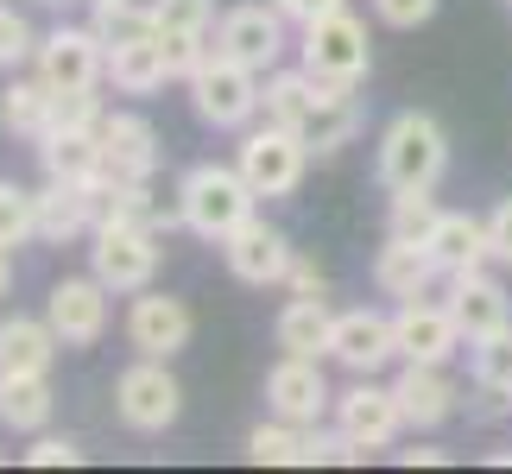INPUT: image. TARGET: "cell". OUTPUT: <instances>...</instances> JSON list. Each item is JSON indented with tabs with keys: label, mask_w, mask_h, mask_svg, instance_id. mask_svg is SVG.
Returning <instances> with one entry per match:
<instances>
[{
	"label": "cell",
	"mask_w": 512,
	"mask_h": 474,
	"mask_svg": "<svg viewBox=\"0 0 512 474\" xmlns=\"http://www.w3.org/2000/svg\"><path fill=\"white\" fill-rule=\"evenodd\" d=\"M13 291V247H0V298Z\"/></svg>",
	"instance_id": "bcb514c9"
},
{
	"label": "cell",
	"mask_w": 512,
	"mask_h": 474,
	"mask_svg": "<svg viewBox=\"0 0 512 474\" xmlns=\"http://www.w3.org/2000/svg\"><path fill=\"white\" fill-rule=\"evenodd\" d=\"M291 26H310V19H323V13H336V7H348V0H272Z\"/></svg>",
	"instance_id": "ee69618b"
},
{
	"label": "cell",
	"mask_w": 512,
	"mask_h": 474,
	"mask_svg": "<svg viewBox=\"0 0 512 474\" xmlns=\"http://www.w3.org/2000/svg\"><path fill=\"white\" fill-rule=\"evenodd\" d=\"M89 26L102 32V45H121V38L159 32V26H152V7H140V0H89Z\"/></svg>",
	"instance_id": "d6a6232c"
},
{
	"label": "cell",
	"mask_w": 512,
	"mask_h": 474,
	"mask_svg": "<svg viewBox=\"0 0 512 474\" xmlns=\"http://www.w3.org/2000/svg\"><path fill=\"white\" fill-rule=\"evenodd\" d=\"M380 184L386 190H405V184H430L437 190L443 184V171H449V133L430 121V114L418 108H405V114H392L386 133H380Z\"/></svg>",
	"instance_id": "3957f363"
},
{
	"label": "cell",
	"mask_w": 512,
	"mask_h": 474,
	"mask_svg": "<svg viewBox=\"0 0 512 474\" xmlns=\"http://www.w3.org/2000/svg\"><path fill=\"white\" fill-rule=\"evenodd\" d=\"M32 203H38V241L70 247L83 234H95V190H83V184L45 177V190H32Z\"/></svg>",
	"instance_id": "603a6c76"
},
{
	"label": "cell",
	"mask_w": 512,
	"mask_h": 474,
	"mask_svg": "<svg viewBox=\"0 0 512 474\" xmlns=\"http://www.w3.org/2000/svg\"><path fill=\"white\" fill-rule=\"evenodd\" d=\"M449 310H456V323L468 342H481V335L494 329H512V304H506V285L487 279V272H468V279H449Z\"/></svg>",
	"instance_id": "cb8c5ba5"
},
{
	"label": "cell",
	"mask_w": 512,
	"mask_h": 474,
	"mask_svg": "<svg viewBox=\"0 0 512 474\" xmlns=\"http://www.w3.org/2000/svg\"><path fill=\"white\" fill-rule=\"evenodd\" d=\"M38 76L51 83V95H89L108 76V45L95 26H51L38 38Z\"/></svg>",
	"instance_id": "ba28073f"
},
{
	"label": "cell",
	"mask_w": 512,
	"mask_h": 474,
	"mask_svg": "<svg viewBox=\"0 0 512 474\" xmlns=\"http://www.w3.org/2000/svg\"><path fill=\"white\" fill-rule=\"evenodd\" d=\"M392 335H399V361H430V367H449L468 342L456 310L430 304V298H405L392 310Z\"/></svg>",
	"instance_id": "7c38bea8"
},
{
	"label": "cell",
	"mask_w": 512,
	"mask_h": 474,
	"mask_svg": "<svg viewBox=\"0 0 512 474\" xmlns=\"http://www.w3.org/2000/svg\"><path fill=\"white\" fill-rule=\"evenodd\" d=\"M253 209H260V196H253V184L241 177V165H190L177 177V215H184V228L203 234V241L234 234Z\"/></svg>",
	"instance_id": "6da1fadb"
},
{
	"label": "cell",
	"mask_w": 512,
	"mask_h": 474,
	"mask_svg": "<svg viewBox=\"0 0 512 474\" xmlns=\"http://www.w3.org/2000/svg\"><path fill=\"white\" fill-rule=\"evenodd\" d=\"M468 373H475L481 392L512 399V329H494V335H481V342H468Z\"/></svg>",
	"instance_id": "f546056e"
},
{
	"label": "cell",
	"mask_w": 512,
	"mask_h": 474,
	"mask_svg": "<svg viewBox=\"0 0 512 474\" xmlns=\"http://www.w3.org/2000/svg\"><path fill=\"white\" fill-rule=\"evenodd\" d=\"M108 83L121 89V95H159V89L171 83L165 38H159V32H140V38L108 45Z\"/></svg>",
	"instance_id": "d4e9b609"
},
{
	"label": "cell",
	"mask_w": 512,
	"mask_h": 474,
	"mask_svg": "<svg viewBox=\"0 0 512 474\" xmlns=\"http://www.w3.org/2000/svg\"><path fill=\"white\" fill-rule=\"evenodd\" d=\"M57 121V95H51V83H45V76H7V89H0V127H7L13 133V140H45V127Z\"/></svg>",
	"instance_id": "484cf974"
},
{
	"label": "cell",
	"mask_w": 512,
	"mask_h": 474,
	"mask_svg": "<svg viewBox=\"0 0 512 474\" xmlns=\"http://www.w3.org/2000/svg\"><path fill=\"white\" fill-rule=\"evenodd\" d=\"M342 95H348V83H323V76H310L304 64L298 70H266V121L298 127L310 140V127H317Z\"/></svg>",
	"instance_id": "e0dca14e"
},
{
	"label": "cell",
	"mask_w": 512,
	"mask_h": 474,
	"mask_svg": "<svg viewBox=\"0 0 512 474\" xmlns=\"http://www.w3.org/2000/svg\"><path fill=\"white\" fill-rule=\"evenodd\" d=\"M89 272L108 291H146L159 279V228H133V222H102L89 234Z\"/></svg>",
	"instance_id": "52a82bcc"
},
{
	"label": "cell",
	"mask_w": 512,
	"mask_h": 474,
	"mask_svg": "<svg viewBox=\"0 0 512 474\" xmlns=\"http://www.w3.org/2000/svg\"><path fill=\"white\" fill-rule=\"evenodd\" d=\"M348 462H367V449L348 437V430H323V424H310L304 430V468H348Z\"/></svg>",
	"instance_id": "d590c367"
},
{
	"label": "cell",
	"mask_w": 512,
	"mask_h": 474,
	"mask_svg": "<svg viewBox=\"0 0 512 474\" xmlns=\"http://www.w3.org/2000/svg\"><path fill=\"white\" fill-rule=\"evenodd\" d=\"M0 424L38 437L51 424V373H0Z\"/></svg>",
	"instance_id": "f1b7e54d"
},
{
	"label": "cell",
	"mask_w": 512,
	"mask_h": 474,
	"mask_svg": "<svg viewBox=\"0 0 512 474\" xmlns=\"http://www.w3.org/2000/svg\"><path fill=\"white\" fill-rule=\"evenodd\" d=\"M215 247H222V260H228V272H234V279H241V285H253V291H266V285H285L291 260H298V247H291V241H285V234L266 222L260 209H253V215H247V222L234 228V234H222Z\"/></svg>",
	"instance_id": "30bf717a"
},
{
	"label": "cell",
	"mask_w": 512,
	"mask_h": 474,
	"mask_svg": "<svg viewBox=\"0 0 512 474\" xmlns=\"http://www.w3.org/2000/svg\"><path fill=\"white\" fill-rule=\"evenodd\" d=\"M392 392H399L405 430H437V424L456 418V405H462L456 380H449L443 367H430V361H405L399 380H392Z\"/></svg>",
	"instance_id": "ffe728a7"
},
{
	"label": "cell",
	"mask_w": 512,
	"mask_h": 474,
	"mask_svg": "<svg viewBox=\"0 0 512 474\" xmlns=\"http://www.w3.org/2000/svg\"><path fill=\"white\" fill-rule=\"evenodd\" d=\"M329 361L348 373H380L386 361H399V335H392V316L373 304L336 310V335H329Z\"/></svg>",
	"instance_id": "9a60e30c"
},
{
	"label": "cell",
	"mask_w": 512,
	"mask_h": 474,
	"mask_svg": "<svg viewBox=\"0 0 512 474\" xmlns=\"http://www.w3.org/2000/svg\"><path fill=\"white\" fill-rule=\"evenodd\" d=\"M165 38V64H171V83H190L196 70L215 57V45H209V32H159Z\"/></svg>",
	"instance_id": "f35d334b"
},
{
	"label": "cell",
	"mask_w": 512,
	"mask_h": 474,
	"mask_svg": "<svg viewBox=\"0 0 512 474\" xmlns=\"http://www.w3.org/2000/svg\"><path fill=\"white\" fill-rule=\"evenodd\" d=\"M38 57V32H32V19L26 13H13L7 0H0V70H19V64H32Z\"/></svg>",
	"instance_id": "74e56055"
},
{
	"label": "cell",
	"mask_w": 512,
	"mask_h": 474,
	"mask_svg": "<svg viewBox=\"0 0 512 474\" xmlns=\"http://www.w3.org/2000/svg\"><path fill=\"white\" fill-rule=\"evenodd\" d=\"M487 241H494V260L512 266V196H500V203L487 209Z\"/></svg>",
	"instance_id": "b9f144b4"
},
{
	"label": "cell",
	"mask_w": 512,
	"mask_h": 474,
	"mask_svg": "<svg viewBox=\"0 0 512 474\" xmlns=\"http://www.w3.org/2000/svg\"><path fill=\"white\" fill-rule=\"evenodd\" d=\"M38 165L57 184H83L102 190L108 184V158H102V127H76V121H51L38 140Z\"/></svg>",
	"instance_id": "2e32d148"
},
{
	"label": "cell",
	"mask_w": 512,
	"mask_h": 474,
	"mask_svg": "<svg viewBox=\"0 0 512 474\" xmlns=\"http://www.w3.org/2000/svg\"><path fill=\"white\" fill-rule=\"evenodd\" d=\"M177 411H184V386H177L171 361L140 354V361L114 380V418H121L133 437H165L177 424Z\"/></svg>",
	"instance_id": "5b68a950"
},
{
	"label": "cell",
	"mask_w": 512,
	"mask_h": 474,
	"mask_svg": "<svg viewBox=\"0 0 512 474\" xmlns=\"http://www.w3.org/2000/svg\"><path fill=\"white\" fill-rule=\"evenodd\" d=\"M336 424L367 449V456H373V449H392V443H399V430H405L399 392L380 386L373 373H354V386L336 392Z\"/></svg>",
	"instance_id": "8fae6325"
},
{
	"label": "cell",
	"mask_w": 512,
	"mask_h": 474,
	"mask_svg": "<svg viewBox=\"0 0 512 474\" xmlns=\"http://www.w3.org/2000/svg\"><path fill=\"white\" fill-rule=\"evenodd\" d=\"M26 462H32V468H76V462H83V449H76L70 437H38V443L26 449Z\"/></svg>",
	"instance_id": "60d3db41"
},
{
	"label": "cell",
	"mask_w": 512,
	"mask_h": 474,
	"mask_svg": "<svg viewBox=\"0 0 512 474\" xmlns=\"http://www.w3.org/2000/svg\"><path fill=\"white\" fill-rule=\"evenodd\" d=\"M102 158H108V177H152L159 171V127L146 114H108L102 121Z\"/></svg>",
	"instance_id": "7402d4cb"
},
{
	"label": "cell",
	"mask_w": 512,
	"mask_h": 474,
	"mask_svg": "<svg viewBox=\"0 0 512 474\" xmlns=\"http://www.w3.org/2000/svg\"><path fill=\"white\" fill-rule=\"evenodd\" d=\"M437 196H430V184H405V190H392V203H386V234H411V241H424L430 222H437Z\"/></svg>",
	"instance_id": "1f68e13d"
},
{
	"label": "cell",
	"mask_w": 512,
	"mask_h": 474,
	"mask_svg": "<svg viewBox=\"0 0 512 474\" xmlns=\"http://www.w3.org/2000/svg\"><path fill=\"white\" fill-rule=\"evenodd\" d=\"M234 165H241V177L253 184V196H266V203H279V196H298L304 171H310V140L298 127H247L241 146H234Z\"/></svg>",
	"instance_id": "277c9868"
},
{
	"label": "cell",
	"mask_w": 512,
	"mask_h": 474,
	"mask_svg": "<svg viewBox=\"0 0 512 474\" xmlns=\"http://www.w3.org/2000/svg\"><path fill=\"white\" fill-rule=\"evenodd\" d=\"M430 253H437L443 279H468V272H481L494 260V241H487V215H468V209H443L437 222H430Z\"/></svg>",
	"instance_id": "44dd1931"
},
{
	"label": "cell",
	"mask_w": 512,
	"mask_h": 474,
	"mask_svg": "<svg viewBox=\"0 0 512 474\" xmlns=\"http://www.w3.org/2000/svg\"><path fill=\"white\" fill-rule=\"evenodd\" d=\"M354 133H361V95L348 89L342 102L329 108L317 127H310V152H317V158H336V152H342V146L354 140Z\"/></svg>",
	"instance_id": "e575fe53"
},
{
	"label": "cell",
	"mask_w": 512,
	"mask_h": 474,
	"mask_svg": "<svg viewBox=\"0 0 512 474\" xmlns=\"http://www.w3.org/2000/svg\"><path fill=\"white\" fill-rule=\"evenodd\" d=\"M266 405H272V418L310 430V424H323V411L336 405V392H329L323 367L310 361V354H285V361L266 373Z\"/></svg>",
	"instance_id": "ac0fdd59"
},
{
	"label": "cell",
	"mask_w": 512,
	"mask_h": 474,
	"mask_svg": "<svg viewBox=\"0 0 512 474\" xmlns=\"http://www.w3.org/2000/svg\"><path fill=\"white\" fill-rule=\"evenodd\" d=\"M247 462H260V468H304V424H285V418L253 424L247 430Z\"/></svg>",
	"instance_id": "4dcf8cb0"
},
{
	"label": "cell",
	"mask_w": 512,
	"mask_h": 474,
	"mask_svg": "<svg viewBox=\"0 0 512 474\" xmlns=\"http://www.w3.org/2000/svg\"><path fill=\"white\" fill-rule=\"evenodd\" d=\"M399 462H405V468H443L449 456H443V449H430V443H424V449H399Z\"/></svg>",
	"instance_id": "f6af8a7d"
},
{
	"label": "cell",
	"mask_w": 512,
	"mask_h": 474,
	"mask_svg": "<svg viewBox=\"0 0 512 474\" xmlns=\"http://www.w3.org/2000/svg\"><path fill=\"white\" fill-rule=\"evenodd\" d=\"M215 0H152V26L159 32H209L215 38Z\"/></svg>",
	"instance_id": "8d00e7d4"
},
{
	"label": "cell",
	"mask_w": 512,
	"mask_h": 474,
	"mask_svg": "<svg viewBox=\"0 0 512 474\" xmlns=\"http://www.w3.org/2000/svg\"><path fill=\"white\" fill-rule=\"evenodd\" d=\"M57 348L64 342L45 316H7L0 323V373H51Z\"/></svg>",
	"instance_id": "83f0119b"
},
{
	"label": "cell",
	"mask_w": 512,
	"mask_h": 474,
	"mask_svg": "<svg viewBox=\"0 0 512 474\" xmlns=\"http://www.w3.org/2000/svg\"><path fill=\"white\" fill-rule=\"evenodd\" d=\"M443 279L437 253L430 241H411V234H386V247L373 253V285L386 291V298H430V285Z\"/></svg>",
	"instance_id": "d6986e66"
},
{
	"label": "cell",
	"mask_w": 512,
	"mask_h": 474,
	"mask_svg": "<svg viewBox=\"0 0 512 474\" xmlns=\"http://www.w3.org/2000/svg\"><path fill=\"white\" fill-rule=\"evenodd\" d=\"M196 335V316L184 298H165V291H133V310H127V348L133 354H152V361H171L184 354Z\"/></svg>",
	"instance_id": "4fadbf2b"
},
{
	"label": "cell",
	"mask_w": 512,
	"mask_h": 474,
	"mask_svg": "<svg viewBox=\"0 0 512 474\" xmlns=\"http://www.w3.org/2000/svg\"><path fill=\"white\" fill-rule=\"evenodd\" d=\"M38 7H64V0H38Z\"/></svg>",
	"instance_id": "7dc6e473"
},
{
	"label": "cell",
	"mask_w": 512,
	"mask_h": 474,
	"mask_svg": "<svg viewBox=\"0 0 512 474\" xmlns=\"http://www.w3.org/2000/svg\"><path fill=\"white\" fill-rule=\"evenodd\" d=\"M285 285H291V298H323V291H329V279H323V266H317V260H304V253H298V260H291V272H285Z\"/></svg>",
	"instance_id": "7bdbcfd3"
},
{
	"label": "cell",
	"mask_w": 512,
	"mask_h": 474,
	"mask_svg": "<svg viewBox=\"0 0 512 474\" xmlns=\"http://www.w3.org/2000/svg\"><path fill=\"white\" fill-rule=\"evenodd\" d=\"M285 26H291V19L272 7V0H241V7H228L222 19H215V51L266 76V70H279V57L291 45Z\"/></svg>",
	"instance_id": "9c48e42d"
},
{
	"label": "cell",
	"mask_w": 512,
	"mask_h": 474,
	"mask_svg": "<svg viewBox=\"0 0 512 474\" xmlns=\"http://www.w3.org/2000/svg\"><path fill=\"white\" fill-rule=\"evenodd\" d=\"M108 298L114 291L95 279H57L51 285V298H45V323L57 329V342L64 348H95L108 335Z\"/></svg>",
	"instance_id": "5bb4252c"
},
{
	"label": "cell",
	"mask_w": 512,
	"mask_h": 474,
	"mask_svg": "<svg viewBox=\"0 0 512 474\" xmlns=\"http://www.w3.org/2000/svg\"><path fill=\"white\" fill-rule=\"evenodd\" d=\"M329 335H336V310L323 298H285L279 323H272V342L285 354H310V361H323L329 354Z\"/></svg>",
	"instance_id": "4316f807"
},
{
	"label": "cell",
	"mask_w": 512,
	"mask_h": 474,
	"mask_svg": "<svg viewBox=\"0 0 512 474\" xmlns=\"http://www.w3.org/2000/svg\"><path fill=\"white\" fill-rule=\"evenodd\" d=\"M437 7H443V0H373L380 26H392V32H418V26H430V19H437Z\"/></svg>",
	"instance_id": "ab89813d"
},
{
	"label": "cell",
	"mask_w": 512,
	"mask_h": 474,
	"mask_svg": "<svg viewBox=\"0 0 512 474\" xmlns=\"http://www.w3.org/2000/svg\"><path fill=\"white\" fill-rule=\"evenodd\" d=\"M26 241H38V203L32 190L0 177V247H26Z\"/></svg>",
	"instance_id": "836d02e7"
},
{
	"label": "cell",
	"mask_w": 512,
	"mask_h": 474,
	"mask_svg": "<svg viewBox=\"0 0 512 474\" xmlns=\"http://www.w3.org/2000/svg\"><path fill=\"white\" fill-rule=\"evenodd\" d=\"M298 51H304V70H310V76H323V83H348V89H361V83H367V64H373L367 26H361L348 7L310 19Z\"/></svg>",
	"instance_id": "8992f818"
},
{
	"label": "cell",
	"mask_w": 512,
	"mask_h": 474,
	"mask_svg": "<svg viewBox=\"0 0 512 474\" xmlns=\"http://www.w3.org/2000/svg\"><path fill=\"white\" fill-rule=\"evenodd\" d=\"M184 89H190V114L203 127H215V133H247L266 114V76L234 64V57H222V51H215Z\"/></svg>",
	"instance_id": "7a4b0ae2"
}]
</instances>
